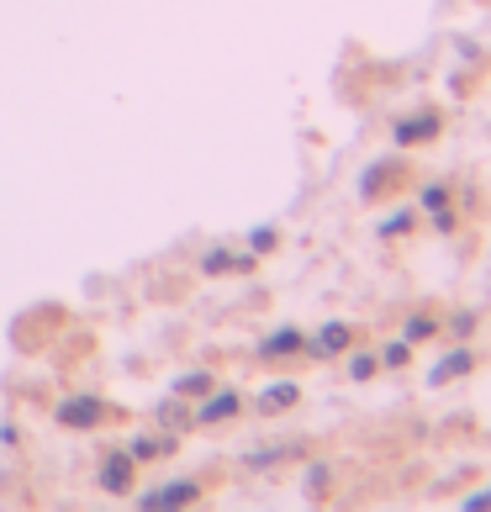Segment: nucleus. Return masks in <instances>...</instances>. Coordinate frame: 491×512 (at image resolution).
Instances as JSON below:
<instances>
[{"label": "nucleus", "mask_w": 491, "mask_h": 512, "mask_svg": "<svg viewBox=\"0 0 491 512\" xmlns=\"http://www.w3.org/2000/svg\"><path fill=\"white\" fill-rule=\"evenodd\" d=\"M96 417V407H64V423H90Z\"/></svg>", "instance_id": "obj_2"}, {"label": "nucleus", "mask_w": 491, "mask_h": 512, "mask_svg": "<svg viewBox=\"0 0 491 512\" xmlns=\"http://www.w3.org/2000/svg\"><path fill=\"white\" fill-rule=\"evenodd\" d=\"M122 481H127V470H122V460H111V465H106V486H111V491H122Z\"/></svg>", "instance_id": "obj_1"}, {"label": "nucleus", "mask_w": 491, "mask_h": 512, "mask_svg": "<svg viewBox=\"0 0 491 512\" xmlns=\"http://www.w3.org/2000/svg\"><path fill=\"white\" fill-rule=\"evenodd\" d=\"M228 412H233V396H217V402L206 407V417H228Z\"/></svg>", "instance_id": "obj_3"}]
</instances>
